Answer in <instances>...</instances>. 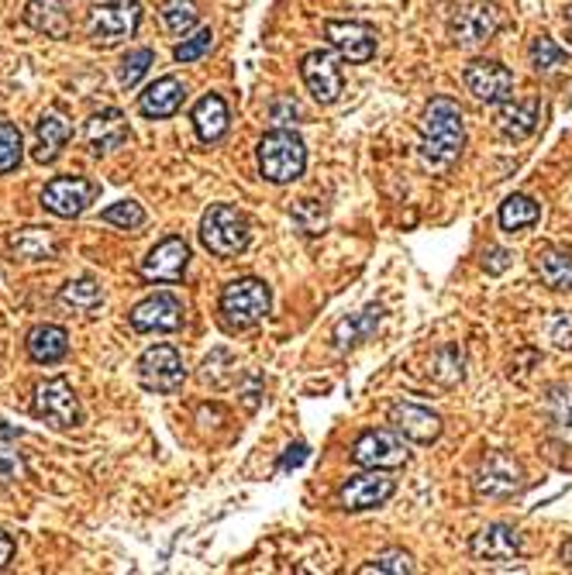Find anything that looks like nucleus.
<instances>
[{"label":"nucleus","instance_id":"14","mask_svg":"<svg viewBox=\"0 0 572 575\" xmlns=\"http://www.w3.org/2000/svg\"><path fill=\"white\" fill-rule=\"evenodd\" d=\"M463 83H466V90L483 104H504L513 94V73L504 63H494V60L469 63L463 70Z\"/></svg>","mask_w":572,"mask_h":575},{"label":"nucleus","instance_id":"37","mask_svg":"<svg viewBox=\"0 0 572 575\" xmlns=\"http://www.w3.org/2000/svg\"><path fill=\"white\" fill-rule=\"evenodd\" d=\"M152 63H156V52L152 49H131L125 60H121V66H118V79H121L125 90H128V86H135L141 76H146Z\"/></svg>","mask_w":572,"mask_h":575},{"label":"nucleus","instance_id":"5","mask_svg":"<svg viewBox=\"0 0 572 575\" xmlns=\"http://www.w3.org/2000/svg\"><path fill=\"white\" fill-rule=\"evenodd\" d=\"M138 24H141L138 0H110V4H97L87 14V35L94 39V45L110 49L131 39L138 32Z\"/></svg>","mask_w":572,"mask_h":575},{"label":"nucleus","instance_id":"47","mask_svg":"<svg viewBox=\"0 0 572 575\" xmlns=\"http://www.w3.org/2000/svg\"><path fill=\"white\" fill-rule=\"evenodd\" d=\"M14 549H18L14 537L8 531H0V568H8V562L14 558Z\"/></svg>","mask_w":572,"mask_h":575},{"label":"nucleus","instance_id":"31","mask_svg":"<svg viewBox=\"0 0 572 575\" xmlns=\"http://www.w3.org/2000/svg\"><path fill=\"white\" fill-rule=\"evenodd\" d=\"M538 217H541V207L525 193H513V196H507L500 204V227H504V232H510V235L525 232V227H534Z\"/></svg>","mask_w":572,"mask_h":575},{"label":"nucleus","instance_id":"19","mask_svg":"<svg viewBox=\"0 0 572 575\" xmlns=\"http://www.w3.org/2000/svg\"><path fill=\"white\" fill-rule=\"evenodd\" d=\"M390 424L414 445H432L442 435V417L421 404H407V400H400V404L390 407Z\"/></svg>","mask_w":572,"mask_h":575},{"label":"nucleus","instance_id":"28","mask_svg":"<svg viewBox=\"0 0 572 575\" xmlns=\"http://www.w3.org/2000/svg\"><path fill=\"white\" fill-rule=\"evenodd\" d=\"M8 245L24 263H49V258H55V252H60V242H55L49 227H21V232L11 235Z\"/></svg>","mask_w":572,"mask_h":575},{"label":"nucleus","instance_id":"27","mask_svg":"<svg viewBox=\"0 0 572 575\" xmlns=\"http://www.w3.org/2000/svg\"><path fill=\"white\" fill-rule=\"evenodd\" d=\"M380 318H383V307H380V304H369V307H362L359 313H349V318H341V321L335 324V344H338L341 352L356 349L359 341H366L369 334L377 331Z\"/></svg>","mask_w":572,"mask_h":575},{"label":"nucleus","instance_id":"7","mask_svg":"<svg viewBox=\"0 0 572 575\" xmlns=\"http://www.w3.org/2000/svg\"><path fill=\"white\" fill-rule=\"evenodd\" d=\"M187 380L183 355L173 344H152L138 359V383L152 393H177Z\"/></svg>","mask_w":572,"mask_h":575},{"label":"nucleus","instance_id":"45","mask_svg":"<svg viewBox=\"0 0 572 575\" xmlns=\"http://www.w3.org/2000/svg\"><path fill=\"white\" fill-rule=\"evenodd\" d=\"M507 258H510V255H507L504 248H490V252H483V266H486V273L497 276V273L507 269Z\"/></svg>","mask_w":572,"mask_h":575},{"label":"nucleus","instance_id":"18","mask_svg":"<svg viewBox=\"0 0 572 575\" xmlns=\"http://www.w3.org/2000/svg\"><path fill=\"white\" fill-rule=\"evenodd\" d=\"M325 39L349 63H369L377 55V35L362 21H325Z\"/></svg>","mask_w":572,"mask_h":575},{"label":"nucleus","instance_id":"9","mask_svg":"<svg viewBox=\"0 0 572 575\" xmlns=\"http://www.w3.org/2000/svg\"><path fill=\"white\" fill-rule=\"evenodd\" d=\"M352 462L362 469H400L407 462V445L400 430H362L352 445Z\"/></svg>","mask_w":572,"mask_h":575},{"label":"nucleus","instance_id":"48","mask_svg":"<svg viewBox=\"0 0 572 575\" xmlns=\"http://www.w3.org/2000/svg\"><path fill=\"white\" fill-rule=\"evenodd\" d=\"M559 562H562V568H569V572H572V541H565V544H562Z\"/></svg>","mask_w":572,"mask_h":575},{"label":"nucleus","instance_id":"17","mask_svg":"<svg viewBox=\"0 0 572 575\" xmlns=\"http://www.w3.org/2000/svg\"><path fill=\"white\" fill-rule=\"evenodd\" d=\"M469 552L486 568H507L513 558L521 555V534L513 528H507V524H490L473 537Z\"/></svg>","mask_w":572,"mask_h":575},{"label":"nucleus","instance_id":"10","mask_svg":"<svg viewBox=\"0 0 572 575\" xmlns=\"http://www.w3.org/2000/svg\"><path fill=\"white\" fill-rule=\"evenodd\" d=\"M32 414L39 420H45L49 427L70 430V427L80 424V400H76V393L66 380H49L35 390Z\"/></svg>","mask_w":572,"mask_h":575},{"label":"nucleus","instance_id":"3","mask_svg":"<svg viewBox=\"0 0 572 575\" xmlns=\"http://www.w3.org/2000/svg\"><path fill=\"white\" fill-rule=\"evenodd\" d=\"M248 238H252V227L239 207L214 204L204 211V217H200V245L218 258L242 255L248 248Z\"/></svg>","mask_w":572,"mask_h":575},{"label":"nucleus","instance_id":"29","mask_svg":"<svg viewBox=\"0 0 572 575\" xmlns=\"http://www.w3.org/2000/svg\"><path fill=\"white\" fill-rule=\"evenodd\" d=\"M534 273L541 276V283L549 290H572V252L562 248H538L534 252Z\"/></svg>","mask_w":572,"mask_h":575},{"label":"nucleus","instance_id":"38","mask_svg":"<svg viewBox=\"0 0 572 575\" xmlns=\"http://www.w3.org/2000/svg\"><path fill=\"white\" fill-rule=\"evenodd\" d=\"M362 575H373V572H390V575H411V572H417V565H414V558L407 555V552H383V555H377L369 565H362L359 568Z\"/></svg>","mask_w":572,"mask_h":575},{"label":"nucleus","instance_id":"8","mask_svg":"<svg viewBox=\"0 0 572 575\" xmlns=\"http://www.w3.org/2000/svg\"><path fill=\"white\" fill-rule=\"evenodd\" d=\"M500 28H504V11L490 4V0H479V4L463 8L448 21V35L459 49H476L483 42H490Z\"/></svg>","mask_w":572,"mask_h":575},{"label":"nucleus","instance_id":"26","mask_svg":"<svg viewBox=\"0 0 572 575\" xmlns=\"http://www.w3.org/2000/svg\"><path fill=\"white\" fill-rule=\"evenodd\" d=\"M497 131L510 141H525L528 135H534L538 121H541V104L538 100H521V104H507L497 110Z\"/></svg>","mask_w":572,"mask_h":575},{"label":"nucleus","instance_id":"24","mask_svg":"<svg viewBox=\"0 0 572 575\" xmlns=\"http://www.w3.org/2000/svg\"><path fill=\"white\" fill-rule=\"evenodd\" d=\"M73 138V125L63 118L60 110H45L35 125V162H55L60 152L66 149V141Z\"/></svg>","mask_w":572,"mask_h":575},{"label":"nucleus","instance_id":"35","mask_svg":"<svg viewBox=\"0 0 572 575\" xmlns=\"http://www.w3.org/2000/svg\"><path fill=\"white\" fill-rule=\"evenodd\" d=\"M24 156V138L11 121H0V177H8L21 166Z\"/></svg>","mask_w":572,"mask_h":575},{"label":"nucleus","instance_id":"13","mask_svg":"<svg viewBox=\"0 0 572 575\" xmlns=\"http://www.w3.org/2000/svg\"><path fill=\"white\" fill-rule=\"evenodd\" d=\"M94 196H97V187L91 180H83V177H60V180H52L45 183L42 190V207L55 217H80L83 211H87L94 204Z\"/></svg>","mask_w":572,"mask_h":575},{"label":"nucleus","instance_id":"1","mask_svg":"<svg viewBox=\"0 0 572 575\" xmlns=\"http://www.w3.org/2000/svg\"><path fill=\"white\" fill-rule=\"evenodd\" d=\"M466 146V125L463 110L448 97H435L424 107L421 118V159L432 169H445L463 156Z\"/></svg>","mask_w":572,"mask_h":575},{"label":"nucleus","instance_id":"25","mask_svg":"<svg viewBox=\"0 0 572 575\" xmlns=\"http://www.w3.org/2000/svg\"><path fill=\"white\" fill-rule=\"evenodd\" d=\"M24 349H28V355H32V362L55 365V362H63L66 352H70V334L60 324H39V328L28 331Z\"/></svg>","mask_w":572,"mask_h":575},{"label":"nucleus","instance_id":"20","mask_svg":"<svg viewBox=\"0 0 572 575\" xmlns=\"http://www.w3.org/2000/svg\"><path fill=\"white\" fill-rule=\"evenodd\" d=\"M183 100H187V86L177 76H162L138 97V114L149 121H162V118H173L183 107Z\"/></svg>","mask_w":572,"mask_h":575},{"label":"nucleus","instance_id":"23","mask_svg":"<svg viewBox=\"0 0 572 575\" xmlns=\"http://www.w3.org/2000/svg\"><path fill=\"white\" fill-rule=\"evenodd\" d=\"M190 121H193V131L197 138L204 141V146H214L227 135V125H232V114H227V104L218 97V94H208L200 97L190 110Z\"/></svg>","mask_w":572,"mask_h":575},{"label":"nucleus","instance_id":"11","mask_svg":"<svg viewBox=\"0 0 572 575\" xmlns=\"http://www.w3.org/2000/svg\"><path fill=\"white\" fill-rule=\"evenodd\" d=\"M300 76L307 83V90L314 94L318 104H335L346 90V76H341L338 55L328 49H314L300 60Z\"/></svg>","mask_w":572,"mask_h":575},{"label":"nucleus","instance_id":"46","mask_svg":"<svg viewBox=\"0 0 572 575\" xmlns=\"http://www.w3.org/2000/svg\"><path fill=\"white\" fill-rule=\"evenodd\" d=\"M304 458H307V445H290V448H286V455L279 458V469L290 472V469H297L304 462Z\"/></svg>","mask_w":572,"mask_h":575},{"label":"nucleus","instance_id":"44","mask_svg":"<svg viewBox=\"0 0 572 575\" xmlns=\"http://www.w3.org/2000/svg\"><path fill=\"white\" fill-rule=\"evenodd\" d=\"M290 118H300V107H297L290 97L276 100V104H273V121H279V125H290Z\"/></svg>","mask_w":572,"mask_h":575},{"label":"nucleus","instance_id":"49","mask_svg":"<svg viewBox=\"0 0 572 575\" xmlns=\"http://www.w3.org/2000/svg\"><path fill=\"white\" fill-rule=\"evenodd\" d=\"M565 35H569V42H572V8L565 11Z\"/></svg>","mask_w":572,"mask_h":575},{"label":"nucleus","instance_id":"41","mask_svg":"<svg viewBox=\"0 0 572 575\" xmlns=\"http://www.w3.org/2000/svg\"><path fill=\"white\" fill-rule=\"evenodd\" d=\"M545 338L555 344V349L572 352V313H565V310L549 313V321H545Z\"/></svg>","mask_w":572,"mask_h":575},{"label":"nucleus","instance_id":"6","mask_svg":"<svg viewBox=\"0 0 572 575\" xmlns=\"http://www.w3.org/2000/svg\"><path fill=\"white\" fill-rule=\"evenodd\" d=\"M525 486H528V479H525L521 462L510 458L507 451H490L473 472V490L490 500H507L513 493H521Z\"/></svg>","mask_w":572,"mask_h":575},{"label":"nucleus","instance_id":"16","mask_svg":"<svg viewBox=\"0 0 572 575\" xmlns=\"http://www.w3.org/2000/svg\"><path fill=\"white\" fill-rule=\"evenodd\" d=\"M187 266H190V245L173 235V238H162L146 258H141L138 273L149 283H177V279H183Z\"/></svg>","mask_w":572,"mask_h":575},{"label":"nucleus","instance_id":"33","mask_svg":"<svg viewBox=\"0 0 572 575\" xmlns=\"http://www.w3.org/2000/svg\"><path fill=\"white\" fill-rule=\"evenodd\" d=\"M545 414L555 435L572 445V386H552L545 400Z\"/></svg>","mask_w":572,"mask_h":575},{"label":"nucleus","instance_id":"2","mask_svg":"<svg viewBox=\"0 0 572 575\" xmlns=\"http://www.w3.org/2000/svg\"><path fill=\"white\" fill-rule=\"evenodd\" d=\"M273 307V294H269V286L263 279H235V283H227L224 286V294H221V324L227 331H248L259 324L266 313Z\"/></svg>","mask_w":572,"mask_h":575},{"label":"nucleus","instance_id":"4","mask_svg":"<svg viewBox=\"0 0 572 575\" xmlns=\"http://www.w3.org/2000/svg\"><path fill=\"white\" fill-rule=\"evenodd\" d=\"M304 166H307V149L300 135L276 128L269 135H263L259 141V172L263 180L283 187V183H294L304 177Z\"/></svg>","mask_w":572,"mask_h":575},{"label":"nucleus","instance_id":"30","mask_svg":"<svg viewBox=\"0 0 572 575\" xmlns=\"http://www.w3.org/2000/svg\"><path fill=\"white\" fill-rule=\"evenodd\" d=\"M60 304L73 313H80V318H94V313L104 307V290L100 283L83 276V279H70L63 290H60Z\"/></svg>","mask_w":572,"mask_h":575},{"label":"nucleus","instance_id":"42","mask_svg":"<svg viewBox=\"0 0 572 575\" xmlns=\"http://www.w3.org/2000/svg\"><path fill=\"white\" fill-rule=\"evenodd\" d=\"M294 217L297 224L304 227L307 235H321V227H325V211L318 200H300V204L294 207Z\"/></svg>","mask_w":572,"mask_h":575},{"label":"nucleus","instance_id":"43","mask_svg":"<svg viewBox=\"0 0 572 575\" xmlns=\"http://www.w3.org/2000/svg\"><path fill=\"white\" fill-rule=\"evenodd\" d=\"M24 479V462L11 445H0V486Z\"/></svg>","mask_w":572,"mask_h":575},{"label":"nucleus","instance_id":"34","mask_svg":"<svg viewBox=\"0 0 572 575\" xmlns=\"http://www.w3.org/2000/svg\"><path fill=\"white\" fill-rule=\"evenodd\" d=\"M159 14H162V24H166L173 35H187L190 28L197 24V18H200L197 0H162Z\"/></svg>","mask_w":572,"mask_h":575},{"label":"nucleus","instance_id":"32","mask_svg":"<svg viewBox=\"0 0 572 575\" xmlns=\"http://www.w3.org/2000/svg\"><path fill=\"white\" fill-rule=\"evenodd\" d=\"M427 376H432L435 383H442V386L463 383V376H466V352L459 349V344H445V349L435 352L432 365H427Z\"/></svg>","mask_w":572,"mask_h":575},{"label":"nucleus","instance_id":"15","mask_svg":"<svg viewBox=\"0 0 572 575\" xmlns=\"http://www.w3.org/2000/svg\"><path fill=\"white\" fill-rule=\"evenodd\" d=\"M128 321H131V328L141 331V334H156V331L166 334V331H177V328H183V304H180L173 294H152V297H146L141 304L131 307Z\"/></svg>","mask_w":572,"mask_h":575},{"label":"nucleus","instance_id":"40","mask_svg":"<svg viewBox=\"0 0 572 575\" xmlns=\"http://www.w3.org/2000/svg\"><path fill=\"white\" fill-rule=\"evenodd\" d=\"M211 45H214V32L211 28H200L197 35H190V39H183L180 45H177V63H197V60H204V55L211 52Z\"/></svg>","mask_w":572,"mask_h":575},{"label":"nucleus","instance_id":"36","mask_svg":"<svg viewBox=\"0 0 572 575\" xmlns=\"http://www.w3.org/2000/svg\"><path fill=\"white\" fill-rule=\"evenodd\" d=\"M104 224H114V227H125V232H135V227L146 224V211L135 200H118V204H110L104 214H100Z\"/></svg>","mask_w":572,"mask_h":575},{"label":"nucleus","instance_id":"22","mask_svg":"<svg viewBox=\"0 0 572 575\" xmlns=\"http://www.w3.org/2000/svg\"><path fill=\"white\" fill-rule=\"evenodd\" d=\"M21 21L39 35L49 39H66L70 35V11L63 0H28Z\"/></svg>","mask_w":572,"mask_h":575},{"label":"nucleus","instance_id":"39","mask_svg":"<svg viewBox=\"0 0 572 575\" xmlns=\"http://www.w3.org/2000/svg\"><path fill=\"white\" fill-rule=\"evenodd\" d=\"M531 66L538 70V73H552L555 66H562V49L549 39V35H538L534 42H531Z\"/></svg>","mask_w":572,"mask_h":575},{"label":"nucleus","instance_id":"21","mask_svg":"<svg viewBox=\"0 0 572 575\" xmlns=\"http://www.w3.org/2000/svg\"><path fill=\"white\" fill-rule=\"evenodd\" d=\"M87 141L97 156H107V152H118L125 141H128V121L118 107H104L97 110L94 118L87 121Z\"/></svg>","mask_w":572,"mask_h":575},{"label":"nucleus","instance_id":"12","mask_svg":"<svg viewBox=\"0 0 572 575\" xmlns=\"http://www.w3.org/2000/svg\"><path fill=\"white\" fill-rule=\"evenodd\" d=\"M393 493H396V482L383 469H369V472L352 476L346 486H341V490H338V507L349 510V513H362V510L383 507Z\"/></svg>","mask_w":572,"mask_h":575}]
</instances>
